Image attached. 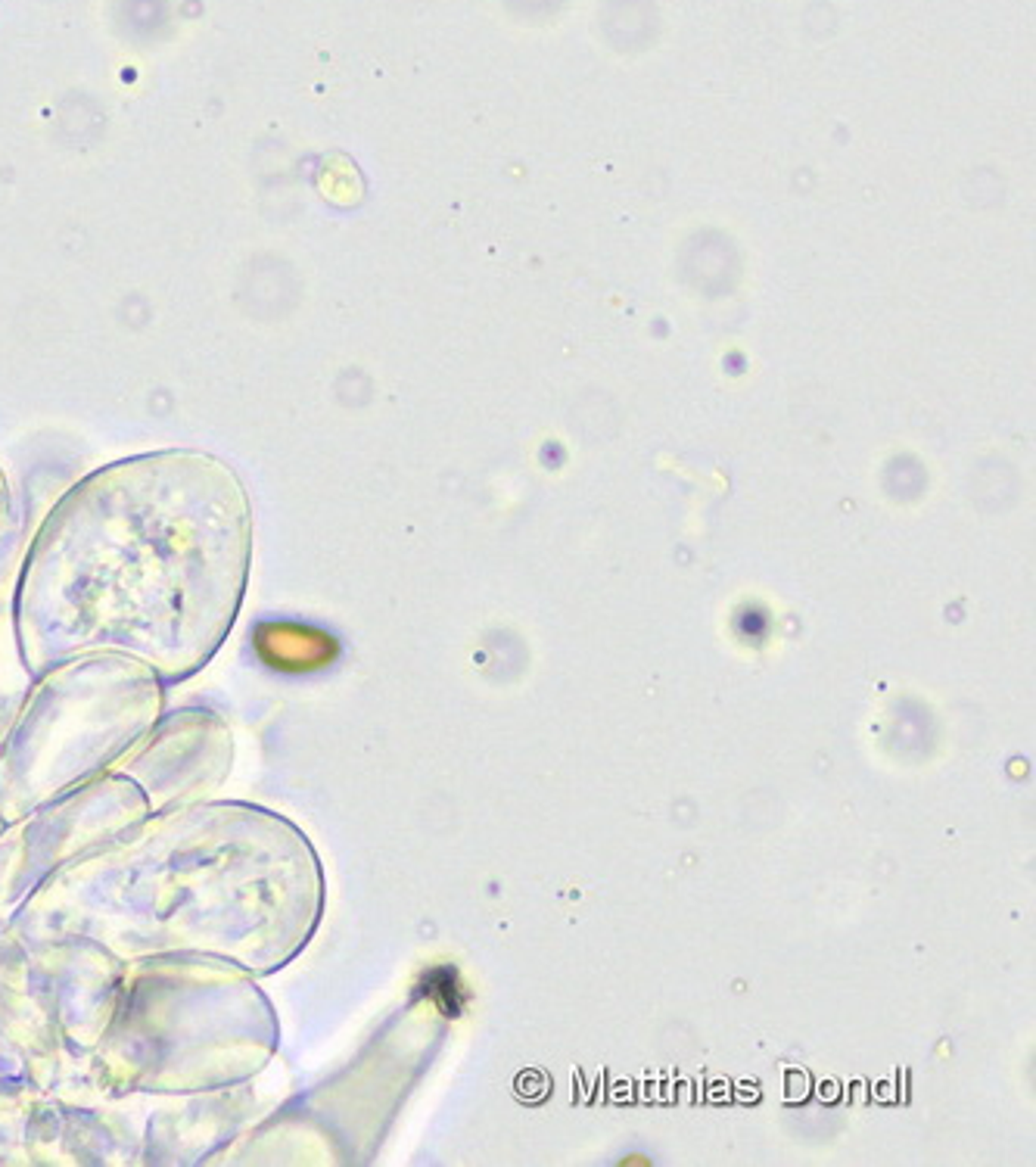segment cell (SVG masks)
I'll return each instance as SVG.
<instances>
[{
    "label": "cell",
    "instance_id": "cell-1",
    "mask_svg": "<svg viewBox=\"0 0 1036 1167\" xmlns=\"http://www.w3.org/2000/svg\"><path fill=\"white\" fill-rule=\"evenodd\" d=\"M256 648L261 661L280 672H312L327 667L336 657V642L327 632L293 623L261 626L256 635Z\"/></svg>",
    "mask_w": 1036,
    "mask_h": 1167
}]
</instances>
